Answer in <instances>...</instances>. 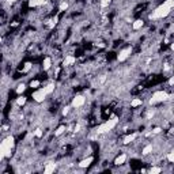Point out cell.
Listing matches in <instances>:
<instances>
[{
  "label": "cell",
  "instance_id": "1",
  "mask_svg": "<svg viewBox=\"0 0 174 174\" xmlns=\"http://www.w3.org/2000/svg\"><path fill=\"white\" fill-rule=\"evenodd\" d=\"M174 8V0H165L162 4H159L157 8L153 11V14L150 15L151 19L157 21V19H163V18L169 16L172 10Z\"/></svg>",
  "mask_w": 174,
  "mask_h": 174
},
{
  "label": "cell",
  "instance_id": "2",
  "mask_svg": "<svg viewBox=\"0 0 174 174\" xmlns=\"http://www.w3.org/2000/svg\"><path fill=\"white\" fill-rule=\"evenodd\" d=\"M14 144H15L14 136H7V138L2 142V144H0V159H2V161L4 158L11 157V151L14 148Z\"/></svg>",
  "mask_w": 174,
  "mask_h": 174
},
{
  "label": "cell",
  "instance_id": "3",
  "mask_svg": "<svg viewBox=\"0 0 174 174\" xmlns=\"http://www.w3.org/2000/svg\"><path fill=\"white\" fill-rule=\"evenodd\" d=\"M54 91V84H48V86L42 87V88H38V90H35L33 92V99H34L35 102H44L45 101V98L48 97L49 94Z\"/></svg>",
  "mask_w": 174,
  "mask_h": 174
},
{
  "label": "cell",
  "instance_id": "4",
  "mask_svg": "<svg viewBox=\"0 0 174 174\" xmlns=\"http://www.w3.org/2000/svg\"><path fill=\"white\" fill-rule=\"evenodd\" d=\"M118 124V118L117 117H112L109 118V120H106L103 124H101L99 127H97L95 129V132L98 133V135H102V133H108L110 132L112 129H114V127Z\"/></svg>",
  "mask_w": 174,
  "mask_h": 174
},
{
  "label": "cell",
  "instance_id": "5",
  "mask_svg": "<svg viewBox=\"0 0 174 174\" xmlns=\"http://www.w3.org/2000/svg\"><path fill=\"white\" fill-rule=\"evenodd\" d=\"M170 99V95L167 94L166 91H155L153 94V97L150 99V103L151 105H155V103H162V102H166Z\"/></svg>",
  "mask_w": 174,
  "mask_h": 174
},
{
  "label": "cell",
  "instance_id": "6",
  "mask_svg": "<svg viewBox=\"0 0 174 174\" xmlns=\"http://www.w3.org/2000/svg\"><path fill=\"white\" fill-rule=\"evenodd\" d=\"M84 103H86V97H84V95H75V97L72 98L71 106L75 109H79V108H82Z\"/></svg>",
  "mask_w": 174,
  "mask_h": 174
},
{
  "label": "cell",
  "instance_id": "7",
  "mask_svg": "<svg viewBox=\"0 0 174 174\" xmlns=\"http://www.w3.org/2000/svg\"><path fill=\"white\" fill-rule=\"evenodd\" d=\"M131 53H132V48H127V49L120 50V53L117 54V60L118 61H125L129 56H131Z\"/></svg>",
  "mask_w": 174,
  "mask_h": 174
},
{
  "label": "cell",
  "instance_id": "8",
  "mask_svg": "<svg viewBox=\"0 0 174 174\" xmlns=\"http://www.w3.org/2000/svg\"><path fill=\"white\" fill-rule=\"evenodd\" d=\"M92 161H94V158L92 157H87V158H84L83 161H80L79 162V167L80 169H86V167H88L91 163H92Z\"/></svg>",
  "mask_w": 174,
  "mask_h": 174
},
{
  "label": "cell",
  "instance_id": "9",
  "mask_svg": "<svg viewBox=\"0 0 174 174\" xmlns=\"http://www.w3.org/2000/svg\"><path fill=\"white\" fill-rule=\"evenodd\" d=\"M75 63H76V57L75 56H71V54H68V56H65L64 61H63V65H64V67H69V65L75 64Z\"/></svg>",
  "mask_w": 174,
  "mask_h": 174
},
{
  "label": "cell",
  "instance_id": "10",
  "mask_svg": "<svg viewBox=\"0 0 174 174\" xmlns=\"http://www.w3.org/2000/svg\"><path fill=\"white\" fill-rule=\"evenodd\" d=\"M125 161H127V154H120L116 159H114V165H116V166H121V165L125 163Z\"/></svg>",
  "mask_w": 174,
  "mask_h": 174
},
{
  "label": "cell",
  "instance_id": "11",
  "mask_svg": "<svg viewBox=\"0 0 174 174\" xmlns=\"http://www.w3.org/2000/svg\"><path fill=\"white\" fill-rule=\"evenodd\" d=\"M54 170H56V163L49 162V163H46L45 169H44V173H45V174H50V173H53Z\"/></svg>",
  "mask_w": 174,
  "mask_h": 174
},
{
  "label": "cell",
  "instance_id": "12",
  "mask_svg": "<svg viewBox=\"0 0 174 174\" xmlns=\"http://www.w3.org/2000/svg\"><path fill=\"white\" fill-rule=\"evenodd\" d=\"M46 3V0H29V7L33 8V7H40L44 6Z\"/></svg>",
  "mask_w": 174,
  "mask_h": 174
},
{
  "label": "cell",
  "instance_id": "13",
  "mask_svg": "<svg viewBox=\"0 0 174 174\" xmlns=\"http://www.w3.org/2000/svg\"><path fill=\"white\" fill-rule=\"evenodd\" d=\"M143 26H144V21L143 19H136V21L132 22V29L133 30H140Z\"/></svg>",
  "mask_w": 174,
  "mask_h": 174
},
{
  "label": "cell",
  "instance_id": "14",
  "mask_svg": "<svg viewBox=\"0 0 174 174\" xmlns=\"http://www.w3.org/2000/svg\"><path fill=\"white\" fill-rule=\"evenodd\" d=\"M42 68H44V71H49V69L52 68V59L50 57H45V59H44Z\"/></svg>",
  "mask_w": 174,
  "mask_h": 174
},
{
  "label": "cell",
  "instance_id": "15",
  "mask_svg": "<svg viewBox=\"0 0 174 174\" xmlns=\"http://www.w3.org/2000/svg\"><path fill=\"white\" fill-rule=\"evenodd\" d=\"M139 136V133L138 132H135V133H132V135H128L127 138L124 139V144H129V143H132L133 140H135L136 138H138Z\"/></svg>",
  "mask_w": 174,
  "mask_h": 174
},
{
  "label": "cell",
  "instance_id": "16",
  "mask_svg": "<svg viewBox=\"0 0 174 174\" xmlns=\"http://www.w3.org/2000/svg\"><path fill=\"white\" fill-rule=\"evenodd\" d=\"M153 151H154V146H153V144H147V146L142 150V154L143 155H150Z\"/></svg>",
  "mask_w": 174,
  "mask_h": 174
},
{
  "label": "cell",
  "instance_id": "17",
  "mask_svg": "<svg viewBox=\"0 0 174 174\" xmlns=\"http://www.w3.org/2000/svg\"><path fill=\"white\" fill-rule=\"evenodd\" d=\"M143 105V101L140 98H133L131 101V106L132 108H138V106H142Z\"/></svg>",
  "mask_w": 174,
  "mask_h": 174
},
{
  "label": "cell",
  "instance_id": "18",
  "mask_svg": "<svg viewBox=\"0 0 174 174\" xmlns=\"http://www.w3.org/2000/svg\"><path fill=\"white\" fill-rule=\"evenodd\" d=\"M26 101H27V99H26L25 95H19V97L16 98V105L18 106H23L25 103H26Z\"/></svg>",
  "mask_w": 174,
  "mask_h": 174
},
{
  "label": "cell",
  "instance_id": "19",
  "mask_svg": "<svg viewBox=\"0 0 174 174\" xmlns=\"http://www.w3.org/2000/svg\"><path fill=\"white\" fill-rule=\"evenodd\" d=\"M64 131H65V125H60V127L56 129V132H54V136H60V135H63V133H64Z\"/></svg>",
  "mask_w": 174,
  "mask_h": 174
},
{
  "label": "cell",
  "instance_id": "20",
  "mask_svg": "<svg viewBox=\"0 0 174 174\" xmlns=\"http://www.w3.org/2000/svg\"><path fill=\"white\" fill-rule=\"evenodd\" d=\"M25 90H26V84H23V83H21L19 84V86H18L16 87V94H23V92H25Z\"/></svg>",
  "mask_w": 174,
  "mask_h": 174
},
{
  "label": "cell",
  "instance_id": "21",
  "mask_svg": "<svg viewBox=\"0 0 174 174\" xmlns=\"http://www.w3.org/2000/svg\"><path fill=\"white\" fill-rule=\"evenodd\" d=\"M167 161L170 163H174V148L170 150V153L167 154Z\"/></svg>",
  "mask_w": 174,
  "mask_h": 174
},
{
  "label": "cell",
  "instance_id": "22",
  "mask_svg": "<svg viewBox=\"0 0 174 174\" xmlns=\"http://www.w3.org/2000/svg\"><path fill=\"white\" fill-rule=\"evenodd\" d=\"M110 3H112V0H99V4H101L102 8H105V7H108Z\"/></svg>",
  "mask_w": 174,
  "mask_h": 174
},
{
  "label": "cell",
  "instance_id": "23",
  "mask_svg": "<svg viewBox=\"0 0 174 174\" xmlns=\"http://www.w3.org/2000/svg\"><path fill=\"white\" fill-rule=\"evenodd\" d=\"M40 84H41V82H40V80H31V82H30V87L31 88H38Z\"/></svg>",
  "mask_w": 174,
  "mask_h": 174
},
{
  "label": "cell",
  "instance_id": "24",
  "mask_svg": "<svg viewBox=\"0 0 174 174\" xmlns=\"http://www.w3.org/2000/svg\"><path fill=\"white\" fill-rule=\"evenodd\" d=\"M34 136H35V138H42V136H44V132H42V129H40V128H37L35 129V131H34Z\"/></svg>",
  "mask_w": 174,
  "mask_h": 174
},
{
  "label": "cell",
  "instance_id": "25",
  "mask_svg": "<svg viewBox=\"0 0 174 174\" xmlns=\"http://www.w3.org/2000/svg\"><path fill=\"white\" fill-rule=\"evenodd\" d=\"M162 170H163L162 167H151V169H150V173H151V174H157V173H161Z\"/></svg>",
  "mask_w": 174,
  "mask_h": 174
},
{
  "label": "cell",
  "instance_id": "26",
  "mask_svg": "<svg viewBox=\"0 0 174 174\" xmlns=\"http://www.w3.org/2000/svg\"><path fill=\"white\" fill-rule=\"evenodd\" d=\"M67 8H68V3H67V2H63L61 4H60V11L63 12V11H65Z\"/></svg>",
  "mask_w": 174,
  "mask_h": 174
},
{
  "label": "cell",
  "instance_id": "27",
  "mask_svg": "<svg viewBox=\"0 0 174 174\" xmlns=\"http://www.w3.org/2000/svg\"><path fill=\"white\" fill-rule=\"evenodd\" d=\"M161 131H162V128L157 127V128H154L153 131H151V133H153V135H158V133H161Z\"/></svg>",
  "mask_w": 174,
  "mask_h": 174
},
{
  "label": "cell",
  "instance_id": "28",
  "mask_svg": "<svg viewBox=\"0 0 174 174\" xmlns=\"http://www.w3.org/2000/svg\"><path fill=\"white\" fill-rule=\"evenodd\" d=\"M68 112H69V106H65V108H63V116H67L68 114Z\"/></svg>",
  "mask_w": 174,
  "mask_h": 174
},
{
  "label": "cell",
  "instance_id": "29",
  "mask_svg": "<svg viewBox=\"0 0 174 174\" xmlns=\"http://www.w3.org/2000/svg\"><path fill=\"white\" fill-rule=\"evenodd\" d=\"M30 68H31V64H30V63H27V64L25 65V68H23V72H27Z\"/></svg>",
  "mask_w": 174,
  "mask_h": 174
},
{
  "label": "cell",
  "instance_id": "30",
  "mask_svg": "<svg viewBox=\"0 0 174 174\" xmlns=\"http://www.w3.org/2000/svg\"><path fill=\"white\" fill-rule=\"evenodd\" d=\"M169 86L174 87V76H170V79H169Z\"/></svg>",
  "mask_w": 174,
  "mask_h": 174
},
{
  "label": "cell",
  "instance_id": "31",
  "mask_svg": "<svg viewBox=\"0 0 174 174\" xmlns=\"http://www.w3.org/2000/svg\"><path fill=\"white\" fill-rule=\"evenodd\" d=\"M7 2H8V3H15L16 0H7Z\"/></svg>",
  "mask_w": 174,
  "mask_h": 174
}]
</instances>
